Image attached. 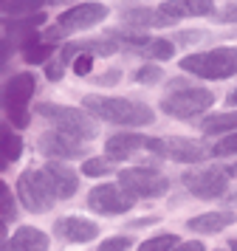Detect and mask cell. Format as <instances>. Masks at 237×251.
<instances>
[{"instance_id":"8","label":"cell","mask_w":237,"mask_h":251,"mask_svg":"<svg viewBox=\"0 0 237 251\" xmlns=\"http://www.w3.org/2000/svg\"><path fill=\"white\" fill-rule=\"evenodd\" d=\"M147 147L169 161H181V164H195V161H203V155H206V147L192 138H150Z\"/></svg>"},{"instance_id":"14","label":"cell","mask_w":237,"mask_h":251,"mask_svg":"<svg viewBox=\"0 0 237 251\" xmlns=\"http://www.w3.org/2000/svg\"><path fill=\"white\" fill-rule=\"evenodd\" d=\"M54 231L68 243H88L99 234L96 223H90L85 217H59L54 223Z\"/></svg>"},{"instance_id":"29","label":"cell","mask_w":237,"mask_h":251,"mask_svg":"<svg viewBox=\"0 0 237 251\" xmlns=\"http://www.w3.org/2000/svg\"><path fill=\"white\" fill-rule=\"evenodd\" d=\"M130 243H133L130 237H110V240H105L96 251H127Z\"/></svg>"},{"instance_id":"23","label":"cell","mask_w":237,"mask_h":251,"mask_svg":"<svg viewBox=\"0 0 237 251\" xmlns=\"http://www.w3.org/2000/svg\"><path fill=\"white\" fill-rule=\"evenodd\" d=\"M141 54L150 59H169L175 54V43L172 40H153L147 48H141Z\"/></svg>"},{"instance_id":"33","label":"cell","mask_w":237,"mask_h":251,"mask_svg":"<svg viewBox=\"0 0 237 251\" xmlns=\"http://www.w3.org/2000/svg\"><path fill=\"white\" fill-rule=\"evenodd\" d=\"M62 68H65V62H62V59H59V62H54V65H48V68H45L48 79H59V76H62Z\"/></svg>"},{"instance_id":"13","label":"cell","mask_w":237,"mask_h":251,"mask_svg":"<svg viewBox=\"0 0 237 251\" xmlns=\"http://www.w3.org/2000/svg\"><path fill=\"white\" fill-rule=\"evenodd\" d=\"M43 172H45V178H48V183H51V192H54V198H71V195L79 189L77 172L71 170V167H65V164H56V161H51Z\"/></svg>"},{"instance_id":"27","label":"cell","mask_w":237,"mask_h":251,"mask_svg":"<svg viewBox=\"0 0 237 251\" xmlns=\"http://www.w3.org/2000/svg\"><path fill=\"white\" fill-rule=\"evenodd\" d=\"M0 220H3V226L14 220V198L6 183H0Z\"/></svg>"},{"instance_id":"28","label":"cell","mask_w":237,"mask_h":251,"mask_svg":"<svg viewBox=\"0 0 237 251\" xmlns=\"http://www.w3.org/2000/svg\"><path fill=\"white\" fill-rule=\"evenodd\" d=\"M212 155H220V158H226V155H237V133L220 138V141L214 144V152H212Z\"/></svg>"},{"instance_id":"38","label":"cell","mask_w":237,"mask_h":251,"mask_svg":"<svg viewBox=\"0 0 237 251\" xmlns=\"http://www.w3.org/2000/svg\"><path fill=\"white\" fill-rule=\"evenodd\" d=\"M3 3H6V0H3Z\"/></svg>"},{"instance_id":"6","label":"cell","mask_w":237,"mask_h":251,"mask_svg":"<svg viewBox=\"0 0 237 251\" xmlns=\"http://www.w3.org/2000/svg\"><path fill=\"white\" fill-rule=\"evenodd\" d=\"M17 195H20V203L28 212H48L54 203V192H51V183L45 178V172H26L17 181Z\"/></svg>"},{"instance_id":"18","label":"cell","mask_w":237,"mask_h":251,"mask_svg":"<svg viewBox=\"0 0 237 251\" xmlns=\"http://www.w3.org/2000/svg\"><path fill=\"white\" fill-rule=\"evenodd\" d=\"M235 223V215L232 212H206V215H198L186 220V226L192 231H201V234H214V231H223L226 226Z\"/></svg>"},{"instance_id":"9","label":"cell","mask_w":237,"mask_h":251,"mask_svg":"<svg viewBox=\"0 0 237 251\" xmlns=\"http://www.w3.org/2000/svg\"><path fill=\"white\" fill-rule=\"evenodd\" d=\"M133 195L124 192L122 186H113V183H102L96 189H90L88 195V206L102 215H122L127 209H133Z\"/></svg>"},{"instance_id":"25","label":"cell","mask_w":237,"mask_h":251,"mask_svg":"<svg viewBox=\"0 0 237 251\" xmlns=\"http://www.w3.org/2000/svg\"><path fill=\"white\" fill-rule=\"evenodd\" d=\"M45 0H6L3 3V12L6 14H26V12H37L43 9Z\"/></svg>"},{"instance_id":"17","label":"cell","mask_w":237,"mask_h":251,"mask_svg":"<svg viewBox=\"0 0 237 251\" xmlns=\"http://www.w3.org/2000/svg\"><path fill=\"white\" fill-rule=\"evenodd\" d=\"M9 251H48V237L40 228L20 226L9 237Z\"/></svg>"},{"instance_id":"39","label":"cell","mask_w":237,"mask_h":251,"mask_svg":"<svg viewBox=\"0 0 237 251\" xmlns=\"http://www.w3.org/2000/svg\"><path fill=\"white\" fill-rule=\"evenodd\" d=\"M220 251H223V249H220Z\"/></svg>"},{"instance_id":"37","label":"cell","mask_w":237,"mask_h":251,"mask_svg":"<svg viewBox=\"0 0 237 251\" xmlns=\"http://www.w3.org/2000/svg\"><path fill=\"white\" fill-rule=\"evenodd\" d=\"M232 251H237V237H235V240H232Z\"/></svg>"},{"instance_id":"2","label":"cell","mask_w":237,"mask_h":251,"mask_svg":"<svg viewBox=\"0 0 237 251\" xmlns=\"http://www.w3.org/2000/svg\"><path fill=\"white\" fill-rule=\"evenodd\" d=\"M181 68L198 74L203 79H226L237 74V48H214V51H203V54H192V57L181 59Z\"/></svg>"},{"instance_id":"30","label":"cell","mask_w":237,"mask_h":251,"mask_svg":"<svg viewBox=\"0 0 237 251\" xmlns=\"http://www.w3.org/2000/svg\"><path fill=\"white\" fill-rule=\"evenodd\" d=\"M90 68H93V57H90V54H79V57L74 59V74H77V76L90 74Z\"/></svg>"},{"instance_id":"4","label":"cell","mask_w":237,"mask_h":251,"mask_svg":"<svg viewBox=\"0 0 237 251\" xmlns=\"http://www.w3.org/2000/svg\"><path fill=\"white\" fill-rule=\"evenodd\" d=\"M212 102L214 96L203 88H181L161 99V110L172 119H192V116L203 113L206 107H212Z\"/></svg>"},{"instance_id":"5","label":"cell","mask_w":237,"mask_h":251,"mask_svg":"<svg viewBox=\"0 0 237 251\" xmlns=\"http://www.w3.org/2000/svg\"><path fill=\"white\" fill-rule=\"evenodd\" d=\"M119 186L133 198H161L169 189L167 178L156 170H147V167H133V170L119 172Z\"/></svg>"},{"instance_id":"32","label":"cell","mask_w":237,"mask_h":251,"mask_svg":"<svg viewBox=\"0 0 237 251\" xmlns=\"http://www.w3.org/2000/svg\"><path fill=\"white\" fill-rule=\"evenodd\" d=\"M214 20H220V23H235L237 20V3H232V6H226L223 12L217 14Z\"/></svg>"},{"instance_id":"22","label":"cell","mask_w":237,"mask_h":251,"mask_svg":"<svg viewBox=\"0 0 237 251\" xmlns=\"http://www.w3.org/2000/svg\"><path fill=\"white\" fill-rule=\"evenodd\" d=\"M0 152H3V167H6L9 161L20 158V152H23L20 136H14L9 127H3V133H0Z\"/></svg>"},{"instance_id":"10","label":"cell","mask_w":237,"mask_h":251,"mask_svg":"<svg viewBox=\"0 0 237 251\" xmlns=\"http://www.w3.org/2000/svg\"><path fill=\"white\" fill-rule=\"evenodd\" d=\"M105 17H107V6H102V3H82V6L68 9L59 17V31H82V28H90V25L102 23Z\"/></svg>"},{"instance_id":"24","label":"cell","mask_w":237,"mask_h":251,"mask_svg":"<svg viewBox=\"0 0 237 251\" xmlns=\"http://www.w3.org/2000/svg\"><path fill=\"white\" fill-rule=\"evenodd\" d=\"M178 243L181 240L175 237V234H158V237H153V240H144V243L138 246V251H172Z\"/></svg>"},{"instance_id":"34","label":"cell","mask_w":237,"mask_h":251,"mask_svg":"<svg viewBox=\"0 0 237 251\" xmlns=\"http://www.w3.org/2000/svg\"><path fill=\"white\" fill-rule=\"evenodd\" d=\"M172 251H203V243H178Z\"/></svg>"},{"instance_id":"16","label":"cell","mask_w":237,"mask_h":251,"mask_svg":"<svg viewBox=\"0 0 237 251\" xmlns=\"http://www.w3.org/2000/svg\"><path fill=\"white\" fill-rule=\"evenodd\" d=\"M158 9L172 20H181V17H192V14H214V0H167Z\"/></svg>"},{"instance_id":"31","label":"cell","mask_w":237,"mask_h":251,"mask_svg":"<svg viewBox=\"0 0 237 251\" xmlns=\"http://www.w3.org/2000/svg\"><path fill=\"white\" fill-rule=\"evenodd\" d=\"M156 79H161V71L156 65H144V68L135 74V82H156Z\"/></svg>"},{"instance_id":"19","label":"cell","mask_w":237,"mask_h":251,"mask_svg":"<svg viewBox=\"0 0 237 251\" xmlns=\"http://www.w3.org/2000/svg\"><path fill=\"white\" fill-rule=\"evenodd\" d=\"M124 17H127V23H130V25H156V28H158V25L178 23V20L167 17L161 9H133V12H127Z\"/></svg>"},{"instance_id":"12","label":"cell","mask_w":237,"mask_h":251,"mask_svg":"<svg viewBox=\"0 0 237 251\" xmlns=\"http://www.w3.org/2000/svg\"><path fill=\"white\" fill-rule=\"evenodd\" d=\"M40 150L45 155H54V158H82L85 155V147L82 141L74 136H68L62 130H51L40 138Z\"/></svg>"},{"instance_id":"35","label":"cell","mask_w":237,"mask_h":251,"mask_svg":"<svg viewBox=\"0 0 237 251\" xmlns=\"http://www.w3.org/2000/svg\"><path fill=\"white\" fill-rule=\"evenodd\" d=\"M229 102H232V104H237V91L232 93V96H229Z\"/></svg>"},{"instance_id":"3","label":"cell","mask_w":237,"mask_h":251,"mask_svg":"<svg viewBox=\"0 0 237 251\" xmlns=\"http://www.w3.org/2000/svg\"><path fill=\"white\" fill-rule=\"evenodd\" d=\"M40 116L48 119L54 130H62L68 136L79 138V141H90L96 136V125L77 107H59V104H40Z\"/></svg>"},{"instance_id":"1","label":"cell","mask_w":237,"mask_h":251,"mask_svg":"<svg viewBox=\"0 0 237 251\" xmlns=\"http://www.w3.org/2000/svg\"><path fill=\"white\" fill-rule=\"evenodd\" d=\"M82 107H88V113H93L102 122L122 127H144L150 125L156 113L141 102H130V99H119V96H85Z\"/></svg>"},{"instance_id":"15","label":"cell","mask_w":237,"mask_h":251,"mask_svg":"<svg viewBox=\"0 0 237 251\" xmlns=\"http://www.w3.org/2000/svg\"><path fill=\"white\" fill-rule=\"evenodd\" d=\"M147 144H150V138L138 136V133H116V136L107 138L105 150H107V158L110 161H124V158H130L133 152H138L141 147H147Z\"/></svg>"},{"instance_id":"21","label":"cell","mask_w":237,"mask_h":251,"mask_svg":"<svg viewBox=\"0 0 237 251\" xmlns=\"http://www.w3.org/2000/svg\"><path fill=\"white\" fill-rule=\"evenodd\" d=\"M51 51H54V46H51V43L43 46V43L37 40V34H28L26 43H23V54H26L28 62H45V59L51 57Z\"/></svg>"},{"instance_id":"11","label":"cell","mask_w":237,"mask_h":251,"mask_svg":"<svg viewBox=\"0 0 237 251\" xmlns=\"http://www.w3.org/2000/svg\"><path fill=\"white\" fill-rule=\"evenodd\" d=\"M31 93H34V76L31 74H17V76L9 79L6 91H3V102H6V110H9L11 119L26 113V104L31 99Z\"/></svg>"},{"instance_id":"26","label":"cell","mask_w":237,"mask_h":251,"mask_svg":"<svg viewBox=\"0 0 237 251\" xmlns=\"http://www.w3.org/2000/svg\"><path fill=\"white\" fill-rule=\"evenodd\" d=\"M113 164H116V161H110V158H88L82 164V172L90 175V178H96V175H110Z\"/></svg>"},{"instance_id":"20","label":"cell","mask_w":237,"mask_h":251,"mask_svg":"<svg viewBox=\"0 0 237 251\" xmlns=\"http://www.w3.org/2000/svg\"><path fill=\"white\" fill-rule=\"evenodd\" d=\"M201 130L206 136L223 133V130H237V110L235 113H217V116H206L201 122Z\"/></svg>"},{"instance_id":"36","label":"cell","mask_w":237,"mask_h":251,"mask_svg":"<svg viewBox=\"0 0 237 251\" xmlns=\"http://www.w3.org/2000/svg\"><path fill=\"white\" fill-rule=\"evenodd\" d=\"M229 175H235V178H237V164H235V167H229Z\"/></svg>"},{"instance_id":"7","label":"cell","mask_w":237,"mask_h":251,"mask_svg":"<svg viewBox=\"0 0 237 251\" xmlns=\"http://www.w3.org/2000/svg\"><path fill=\"white\" fill-rule=\"evenodd\" d=\"M184 186L195 198H203V201L220 198L229 189V170H214V167H209V170H201V172H186L184 175Z\"/></svg>"}]
</instances>
